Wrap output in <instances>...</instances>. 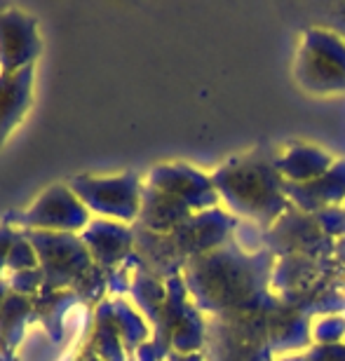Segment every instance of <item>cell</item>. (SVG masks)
<instances>
[{"label": "cell", "instance_id": "obj_18", "mask_svg": "<svg viewBox=\"0 0 345 361\" xmlns=\"http://www.w3.org/2000/svg\"><path fill=\"white\" fill-rule=\"evenodd\" d=\"M7 268H12L14 272L40 268L38 254H35L33 244L28 242V237L24 235V230H21L19 237H17V240H14V244H12L10 256H7Z\"/></svg>", "mask_w": 345, "mask_h": 361}, {"label": "cell", "instance_id": "obj_16", "mask_svg": "<svg viewBox=\"0 0 345 361\" xmlns=\"http://www.w3.org/2000/svg\"><path fill=\"white\" fill-rule=\"evenodd\" d=\"M113 319H115V326H118L120 343L127 355H132V352L139 350L143 343H148L146 341L148 324L143 322V317L136 314L125 300H120V298L113 300Z\"/></svg>", "mask_w": 345, "mask_h": 361}, {"label": "cell", "instance_id": "obj_20", "mask_svg": "<svg viewBox=\"0 0 345 361\" xmlns=\"http://www.w3.org/2000/svg\"><path fill=\"white\" fill-rule=\"evenodd\" d=\"M315 221H317V226L322 228L325 235L336 237V240L345 237V209L343 207L325 209V212L315 214Z\"/></svg>", "mask_w": 345, "mask_h": 361}, {"label": "cell", "instance_id": "obj_3", "mask_svg": "<svg viewBox=\"0 0 345 361\" xmlns=\"http://www.w3.org/2000/svg\"><path fill=\"white\" fill-rule=\"evenodd\" d=\"M293 78L310 94H343L345 40L327 28H308L293 59Z\"/></svg>", "mask_w": 345, "mask_h": 361}, {"label": "cell", "instance_id": "obj_1", "mask_svg": "<svg viewBox=\"0 0 345 361\" xmlns=\"http://www.w3.org/2000/svg\"><path fill=\"white\" fill-rule=\"evenodd\" d=\"M272 251L244 256L235 242L198 256L183 268V281L198 310L214 314H249L270 298Z\"/></svg>", "mask_w": 345, "mask_h": 361}, {"label": "cell", "instance_id": "obj_10", "mask_svg": "<svg viewBox=\"0 0 345 361\" xmlns=\"http://www.w3.org/2000/svg\"><path fill=\"white\" fill-rule=\"evenodd\" d=\"M284 195L298 212L303 214H320L325 209L345 204V160H336V164L325 176L308 180V183H286Z\"/></svg>", "mask_w": 345, "mask_h": 361}, {"label": "cell", "instance_id": "obj_23", "mask_svg": "<svg viewBox=\"0 0 345 361\" xmlns=\"http://www.w3.org/2000/svg\"><path fill=\"white\" fill-rule=\"evenodd\" d=\"M174 357L176 361H205V357L200 355V352H193V355H176L174 352Z\"/></svg>", "mask_w": 345, "mask_h": 361}, {"label": "cell", "instance_id": "obj_5", "mask_svg": "<svg viewBox=\"0 0 345 361\" xmlns=\"http://www.w3.org/2000/svg\"><path fill=\"white\" fill-rule=\"evenodd\" d=\"M66 185L90 212L109 216L120 223H136L139 219L143 185L136 171H125L109 178L73 176Z\"/></svg>", "mask_w": 345, "mask_h": 361}, {"label": "cell", "instance_id": "obj_7", "mask_svg": "<svg viewBox=\"0 0 345 361\" xmlns=\"http://www.w3.org/2000/svg\"><path fill=\"white\" fill-rule=\"evenodd\" d=\"M148 185L181 200L195 214L221 207L212 174H202L190 164H157L148 171Z\"/></svg>", "mask_w": 345, "mask_h": 361}, {"label": "cell", "instance_id": "obj_12", "mask_svg": "<svg viewBox=\"0 0 345 361\" xmlns=\"http://www.w3.org/2000/svg\"><path fill=\"white\" fill-rule=\"evenodd\" d=\"M33 104V66L0 73V148Z\"/></svg>", "mask_w": 345, "mask_h": 361}, {"label": "cell", "instance_id": "obj_8", "mask_svg": "<svg viewBox=\"0 0 345 361\" xmlns=\"http://www.w3.org/2000/svg\"><path fill=\"white\" fill-rule=\"evenodd\" d=\"M38 54V19L19 7L0 12V73H17L33 66Z\"/></svg>", "mask_w": 345, "mask_h": 361}, {"label": "cell", "instance_id": "obj_19", "mask_svg": "<svg viewBox=\"0 0 345 361\" xmlns=\"http://www.w3.org/2000/svg\"><path fill=\"white\" fill-rule=\"evenodd\" d=\"M7 284H10L12 293L26 295V298H33V295H38L42 291V284H45V274H42L40 268L21 270V272H14Z\"/></svg>", "mask_w": 345, "mask_h": 361}, {"label": "cell", "instance_id": "obj_2", "mask_svg": "<svg viewBox=\"0 0 345 361\" xmlns=\"http://www.w3.org/2000/svg\"><path fill=\"white\" fill-rule=\"evenodd\" d=\"M219 200L237 216L270 230L291 209L284 195V180L275 169V157L258 150L233 157L212 174Z\"/></svg>", "mask_w": 345, "mask_h": 361}, {"label": "cell", "instance_id": "obj_4", "mask_svg": "<svg viewBox=\"0 0 345 361\" xmlns=\"http://www.w3.org/2000/svg\"><path fill=\"white\" fill-rule=\"evenodd\" d=\"M24 235L33 244L40 261V270L45 274L42 291H63V288H71L95 265L87 247L73 233L24 230Z\"/></svg>", "mask_w": 345, "mask_h": 361}, {"label": "cell", "instance_id": "obj_15", "mask_svg": "<svg viewBox=\"0 0 345 361\" xmlns=\"http://www.w3.org/2000/svg\"><path fill=\"white\" fill-rule=\"evenodd\" d=\"M31 300H33V319L42 322L47 334L59 343L63 329V312L68 307H73L80 298L71 288H63V291H40Z\"/></svg>", "mask_w": 345, "mask_h": 361}, {"label": "cell", "instance_id": "obj_21", "mask_svg": "<svg viewBox=\"0 0 345 361\" xmlns=\"http://www.w3.org/2000/svg\"><path fill=\"white\" fill-rule=\"evenodd\" d=\"M19 237V230H14V226H10V221L0 223V272L7 265V256H10V249L14 240Z\"/></svg>", "mask_w": 345, "mask_h": 361}, {"label": "cell", "instance_id": "obj_22", "mask_svg": "<svg viewBox=\"0 0 345 361\" xmlns=\"http://www.w3.org/2000/svg\"><path fill=\"white\" fill-rule=\"evenodd\" d=\"M12 291H10V284H7L5 279H0V310H3V305H5V298L10 295Z\"/></svg>", "mask_w": 345, "mask_h": 361}, {"label": "cell", "instance_id": "obj_6", "mask_svg": "<svg viewBox=\"0 0 345 361\" xmlns=\"http://www.w3.org/2000/svg\"><path fill=\"white\" fill-rule=\"evenodd\" d=\"M12 223L21 230H47V233H83L90 226V209L71 192L68 185L47 188L24 214H12Z\"/></svg>", "mask_w": 345, "mask_h": 361}, {"label": "cell", "instance_id": "obj_17", "mask_svg": "<svg viewBox=\"0 0 345 361\" xmlns=\"http://www.w3.org/2000/svg\"><path fill=\"white\" fill-rule=\"evenodd\" d=\"M310 338L317 345H339L345 338V314H327L310 324Z\"/></svg>", "mask_w": 345, "mask_h": 361}, {"label": "cell", "instance_id": "obj_14", "mask_svg": "<svg viewBox=\"0 0 345 361\" xmlns=\"http://www.w3.org/2000/svg\"><path fill=\"white\" fill-rule=\"evenodd\" d=\"M28 319H33V300L19 293L7 295L0 310V357L5 361H12V350L21 343Z\"/></svg>", "mask_w": 345, "mask_h": 361}, {"label": "cell", "instance_id": "obj_9", "mask_svg": "<svg viewBox=\"0 0 345 361\" xmlns=\"http://www.w3.org/2000/svg\"><path fill=\"white\" fill-rule=\"evenodd\" d=\"M83 244L87 247L92 261L106 272L118 270L120 263L134 254V228L113 221H92L80 233Z\"/></svg>", "mask_w": 345, "mask_h": 361}, {"label": "cell", "instance_id": "obj_11", "mask_svg": "<svg viewBox=\"0 0 345 361\" xmlns=\"http://www.w3.org/2000/svg\"><path fill=\"white\" fill-rule=\"evenodd\" d=\"M193 209L186 207L181 200L171 197V195L157 190L153 185H143L141 192V212L134 226L155 235H167L181 228L183 223L193 219Z\"/></svg>", "mask_w": 345, "mask_h": 361}, {"label": "cell", "instance_id": "obj_13", "mask_svg": "<svg viewBox=\"0 0 345 361\" xmlns=\"http://www.w3.org/2000/svg\"><path fill=\"white\" fill-rule=\"evenodd\" d=\"M336 164V160L327 150L317 146H305V143H296V146L284 148V153L275 157V169L286 183H308L320 176H325L329 169Z\"/></svg>", "mask_w": 345, "mask_h": 361}, {"label": "cell", "instance_id": "obj_25", "mask_svg": "<svg viewBox=\"0 0 345 361\" xmlns=\"http://www.w3.org/2000/svg\"><path fill=\"white\" fill-rule=\"evenodd\" d=\"M343 209H345V204H343Z\"/></svg>", "mask_w": 345, "mask_h": 361}, {"label": "cell", "instance_id": "obj_24", "mask_svg": "<svg viewBox=\"0 0 345 361\" xmlns=\"http://www.w3.org/2000/svg\"><path fill=\"white\" fill-rule=\"evenodd\" d=\"M7 7H10V5H3V3H0V12H5V10H7Z\"/></svg>", "mask_w": 345, "mask_h": 361}]
</instances>
